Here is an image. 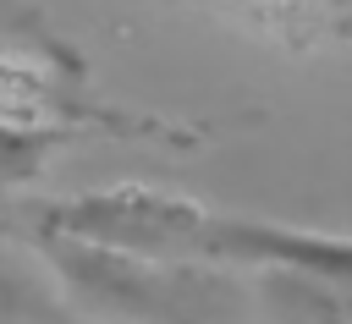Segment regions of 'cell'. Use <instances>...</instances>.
I'll return each mask as SVG.
<instances>
[{
  "label": "cell",
  "mask_w": 352,
  "mask_h": 324,
  "mask_svg": "<svg viewBox=\"0 0 352 324\" xmlns=\"http://www.w3.org/2000/svg\"><path fill=\"white\" fill-rule=\"evenodd\" d=\"M72 132H55V126H11L0 121V181H33L50 159L55 143H66Z\"/></svg>",
  "instance_id": "cell-3"
},
{
  "label": "cell",
  "mask_w": 352,
  "mask_h": 324,
  "mask_svg": "<svg viewBox=\"0 0 352 324\" xmlns=\"http://www.w3.org/2000/svg\"><path fill=\"white\" fill-rule=\"evenodd\" d=\"M170 258H209V264H248V269H275L292 286L336 291L352 297V236H324L302 225H270V220H242V214H214L204 203H176L165 264Z\"/></svg>",
  "instance_id": "cell-1"
},
{
  "label": "cell",
  "mask_w": 352,
  "mask_h": 324,
  "mask_svg": "<svg viewBox=\"0 0 352 324\" xmlns=\"http://www.w3.org/2000/svg\"><path fill=\"white\" fill-rule=\"evenodd\" d=\"M280 49H324L352 38V0H214Z\"/></svg>",
  "instance_id": "cell-2"
}]
</instances>
